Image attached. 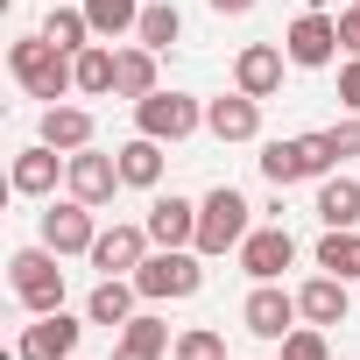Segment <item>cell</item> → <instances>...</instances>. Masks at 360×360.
Listing matches in <instances>:
<instances>
[{"instance_id":"cell-1","label":"cell","mask_w":360,"mask_h":360,"mask_svg":"<svg viewBox=\"0 0 360 360\" xmlns=\"http://www.w3.org/2000/svg\"><path fill=\"white\" fill-rule=\"evenodd\" d=\"M8 71H15V85H22L29 99H43V106H57V99H71V92H78V57H64L43 29H36V36H22V43L8 50Z\"/></svg>"},{"instance_id":"cell-2","label":"cell","mask_w":360,"mask_h":360,"mask_svg":"<svg viewBox=\"0 0 360 360\" xmlns=\"http://www.w3.org/2000/svg\"><path fill=\"white\" fill-rule=\"evenodd\" d=\"M255 233V205L233 191V184H212L198 198V255L219 262V255H240V240Z\"/></svg>"},{"instance_id":"cell-3","label":"cell","mask_w":360,"mask_h":360,"mask_svg":"<svg viewBox=\"0 0 360 360\" xmlns=\"http://www.w3.org/2000/svg\"><path fill=\"white\" fill-rule=\"evenodd\" d=\"M134 290H141L148 304L198 297V290H205V255H198V248H155V255L134 269Z\"/></svg>"},{"instance_id":"cell-4","label":"cell","mask_w":360,"mask_h":360,"mask_svg":"<svg viewBox=\"0 0 360 360\" xmlns=\"http://www.w3.org/2000/svg\"><path fill=\"white\" fill-rule=\"evenodd\" d=\"M57 262H64V255L43 248V240L8 255V283H15L22 311H36V318H43V311H64V269H57Z\"/></svg>"},{"instance_id":"cell-5","label":"cell","mask_w":360,"mask_h":360,"mask_svg":"<svg viewBox=\"0 0 360 360\" xmlns=\"http://www.w3.org/2000/svg\"><path fill=\"white\" fill-rule=\"evenodd\" d=\"M198 127H205V106H198L191 92H162V85H155L148 99H134V134H155L162 148H169V141H191Z\"/></svg>"},{"instance_id":"cell-6","label":"cell","mask_w":360,"mask_h":360,"mask_svg":"<svg viewBox=\"0 0 360 360\" xmlns=\"http://www.w3.org/2000/svg\"><path fill=\"white\" fill-rule=\"evenodd\" d=\"M297 290H283V283H255L248 290V304H240V325L255 332V339H269V346H283L290 332H297Z\"/></svg>"},{"instance_id":"cell-7","label":"cell","mask_w":360,"mask_h":360,"mask_svg":"<svg viewBox=\"0 0 360 360\" xmlns=\"http://www.w3.org/2000/svg\"><path fill=\"white\" fill-rule=\"evenodd\" d=\"M92 318H71V311H43L36 325H22L15 339V360H78V339H85Z\"/></svg>"},{"instance_id":"cell-8","label":"cell","mask_w":360,"mask_h":360,"mask_svg":"<svg viewBox=\"0 0 360 360\" xmlns=\"http://www.w3.org/2000/svg\"><path fill=\"white\" fill-rule=\"evenodd\" d=\"M283 50H290V64H297V71H325V64L339 57V22H332L325 8H304V15L290 22Z\"/></svg>"},{"instance_id":"cell-9","label":"cell","mask_w":360,"mask_h":360,"mask_svg":"<svg viewBox=\"0 0 360 360\" xmlns=\"http://www.w3.org/2000/svg\"><path fill=\"white\" fill-rule=\"evenodd\" d=\"M92 240H99V219H92L85 198H50V205H43V248H57V255H92Z\"/></svg>"},{"instance_id":"cell-10","label":"cell","mask_w":360,"mask_h":360,"mask_svg":"<svg viewBox=\"0 0 360 360\" xmlns=\"http://www.w3.org/2000/svg\"><path fill=\"white\" fill-rule=\"evenodd\" d=\"M64 191H71V198H85L92 212H99V205H113V191H120V155H106V148H78V155H71V169H64Z\"/></svg>"},{"instance_id":"cell-11","label":"cell","mask_w":360,"mask_h":360,"mask_svg":"<svg viewBox=\"0 0 360 360\" xmlns=\"http://www.w3.org/2000/svg\"><path fill=\"white\" fill-rule=\"evenodd\" d=\"M148 248H155L148 226H99V240H92L85 262H92L99 276H134V269L148 262Z\"/></svg>"},{"instance_id":"cell-12","label":"cell","mask_w":360,"mask_h":360,"mask_svg":"<svg viewBox=\"0 0 360 360\" xmlns=\"http://www.w3.org/2000/svg\"><path fill=\"white\" fill-rule=\"evenodd\" d=\"M290 262H297V240H290L283 219H276V226H255V233L240 240V269H248L255 283H283Z\"/></svg>"},{"instance_id":"cell-13","label":"cell","mask_w":360,"mask_h":360,"mask_svg":"<svg viewBox=\"0 0 360 360\" xmlns=\"http://www.w3.org/2000/svg\"><path fill=\"white\" fill-rule=\"evenodd\" d=\"M283 64H290L283 43H248V50L233 57V85H240L248 99H276V92H283Z\"/></svg>"},{"instance_id":"cell-14","label":"cell","mask_w":360,"mask_h":360,"mask_svg":"<svg viewBox=\"0 0 360 360\" xmlns=\"http://www.w3.org/2000/svg\"><path fill=\"white\" fill-rule=\"evenodd\" d=\"M205 134L212 141H255L262 134V99H248L240 85L219 92V99H205Z\"/></svg>"},{"instance_id":"cell-15","label":"cell","mask_w":360,"mask_h":360,"mask_svg":"<svg viewBox=\"0 0 360 360\" xmlns=\"http://www.w3.org/2000/svg\"><path fill=\"white\" fill-rule=\"evenodd\" d=\"M64 169H71V155L50 148V141H36V148L15 155V176H8V184H15V198H57V176H64Z\"/></svg>"},{"instance_id":"cell-16","label":"cell","mask_w":360,"mask_h":360,"mask_svg":"<svg viewBox=\"0 0 360 360\" xmlns=\"http://www.w3.org/2000/svg\"><path fill=\"white\" fill-rule=\"evenodd\" d=\"M141 226H148V240H155V248H198V205H191V198H176V191H169V198H155Z\"/></svg>"},{"instance_id":"cell-17","label":"cell","mask_w":360,"mask_h":360,"mask_svg":"<svg viewBox=\"0 0 360 360\" xmlns=\"http://www.w3.org/2000/svg\"><path fill=\"white\" fill-rule=\"evenodd\" d=\"M297 311H304V325H346V311H353V297H346V283L339 276H311L304 290H297Z\"/></svg>"},{"instance_id":"cell-18","label":"cell","mask_w":360,"mask_h":360,"mask_svg":"<svg viewBox=\"0 0 360 360\" xmlns=\"http://www.w3.org/2000/svg\"><path fill=\"white\" fill-rule=\"evenodd\" d=\"M113 155H120V184H127V191H155V184H162V141H155V134H134V141H120Z\"/></svg>"},{"instance_id":"cell-19","label":"cell","mask_w":360,"mask_h":360,"mask_svg":"<svg viewBox=\"0 0 360 360\" xmlns=\"http://www.w3.org/2000/svg\"><path fill=\"white\" fill-rule=\"evenodd\" d=\"M36 141H50V148H64V155H78V148H92V113L85 106H43V134Z\"/></svg>"},{"instance_id":"cell-20","label":"cell","mask_w":360,"mask_h":360,"mask_svg":"<svg viewBox=\"0 0 360 360\" xmlns=\"http://www.w3.org/2000/svg\"><path fill=\"white\" fill-rule=\"evenodd\" d=\"M134 297H141V290H134V276H99V290L85 297V318L113 332V325H127V318H134Z\"/></svg>"},{"instance_id":"cell-21","label":"cell","mask_w":360,"mask_h":360,"mask_svg":"<svg viewBox=\"0 0 360 360\" xmlns=\"http://www.w3.org/2000/svg\"><path fill=\"white\" fill-rule=\"evenodd\" d=\"M318 219L325 226H360V176H346V169L318 176Z\"/></svg>"},{"instance_id":"cell-22","label":"cell","mask_w":360,"mask_h":360,"mask_svg":"<svg viewBox=\"0 0 360 360\" xmlns=\"http://www.w3.org/2000/svg\"><path fill=\"white\" fill-rule=\"evenodd\" d=\"M43 36L64 50V57H78V50H92L99 36H92V15H85V0H78V8H64V0H57V8L43 15Z\"/></svg>"},{"instance_id":"cell-23","label":"cell","mask_w":360,"mask_h":360,"mask_svg":"<svg viewBox=\"0 0 360 360\" xmlns=\"http://www.w3.org/2000/svg\"><path fill=\"white\" fill-rule=\"evenodd\" d=\"M113 85H120V50H113V43L78 50V92H85V99H113Z\"/></svg>"},{"instance_id":"cell-24","label":"cell","mask_w":360,"mask_h":360,"mask_svg":"<svg viewBox=\"0 0 360 360\" xmlns=\"http://www.w3.org/2000/svg\"><path fill=\"white\" fill-rule=\"evenodd\" d=\"M318 269L339 283H360V226H325L318 240Z\"/></svg>"},{"instance_id":"cell-25","label":"cell","mask_w":360,"mask_h":360,"mask_svg":"<svg viewBox=\"0 0 360 360\" xmlns=\"http://www.w3.org/2000/svg\"><path fill=\"white\" fill-rule=\"evenodd\" d=\"M262 176L276 191H290V184H304L311 176V162H304V141L290 134V141H262Z\"/></svg>"},{"instance_id":"cell-26","label":"cell","mask_w":360,"mask_h":360,"mask_svg":"<svg viewBox=\"0 0 360 360\" xmlns=\"http://www.w3.org/2000/svg\"><path fill=\"white\" fill-rule=\"evenodd\" d=\"M85 15H92V36L99 43H120L141 29V0H85Z\"/></svg>"},{"instance_id":"cell-27","label":"cell","mask_w":360,"mask_h":360,"mask_svg":"<svg viewBox=\"0 0 360 360\" xmlns=\"http://www.w3.org/2000/svg\"><path fill=\"white\" fill-rule=\"evenodd\" d=\"M176 36H184V15H176L169 0H148V8H141V29H134V43H148V50L162 57V50H176Z\"/></svg>"},{"instance_id":"cell-28","label":"cell","mask_w":360,"mask_h":360,"mask_svg":"<svg viewBox=\"0 0 360 360\" xmlns=\"http://www.w3.org/2000/svg\"><path fill=\"white\" fill-rule=\"evenodd\" d=\"M148 92H155V50L134 43V50H120V85H113V99H148Z\"/></svg>"},{"instance_id":"cell-29","label":"cell","mask_w":360,"mask_h":360,"mask_svg":"<svg viewBox=\"0 0 360 360\" xmlns=\"http://www.w3.org/2000/svg\"><path fill=\"white\" fill-rule=\"evenodd\" d=\"M120 346H141V353H169L176 339H169V325H162L155 311H134V318L120 325Z\"/></svg>"},{"instance_id":"cell-30","label":"cell","mask_w":360,"mask_h":360,"mask_svg":"<svg viewBox=\"0 0 360 360\" xmlns=\"http://www.w3.org/2000/svg\"><path fill=\"white\" fill-rule=\"evenodd\" d=\"M169 360H226V332H212V325H191V332H176Z\"/></svg>"},{"instance_id":"cell-31","label":"cell","mask_w":360,"mask_h":360,"mask_svg":"<svg viewBox=\"0 0 360 360\" xmlns=\"http://www.w3.org/2000/svg\"><path fill=\"white\" fill-rule=\"evenodd\" d=\"M283 360H332V346H325V325H297V332L283 339Z\"/></svg>"},{"instance_id":"cell-32","label":"cell","mask_w":360,"mask_h":360,"mask_svg":"<svg viewBox=\"0 0 360 360\" xmlns=\"http://www.w3.org/2000/svg\"><path fill=\"white\" fill-rule=\"evenodd\" d=\"M304 141V162H311V176H332L339 169V148H332V127H318V134H297Z\"/></svg>"},{"instance_id":"cell-33","label":"cell","mask_w":360,"mask_h":360,"mask_svg":"<svg viewBox=\"0 0 360 360\" xmlns=\"http://www.w3.org/2000/svg\"><path fill=\"white\" fill-rule=\"evenodd\" d=\"M339 106H346V113H360V57H346V64H339Z\"/></svg>"},{"instance_id":"cell-34","label":"cell","mask_w":360,"mask_h":360,"mask_svg":"<svg viewBox=\"0 0 360 360\" xmlns=\"http://www.w3.org/2000/svg\"><path fill=\"white\" fill-rule=\"evenodd\" d=\"M332 148H339V162H346V155H360V113H346V120L332 127Z\"/></svg>"},{"instance_id":"cell-35","label":"cell","mask_w":360,"mask_h":360,"mask_svg":"<svg viewBox=\"0 0 360 360\" xmlns=\"http://www.w3.org/2000/svg\"><path fill=\"white\" fill-rule=\"evenodd\" d=\"M339 57H360V15L339 8Z\"/></svg>"},{"instance_id":"cell-36","label":"cell","mask_w":360,"mask_h":360,"mask_svg":"<svg viewBox=\"0 0 360 360\" xmlns=\"http://www.w3.org/2000/svg\"><path fill=\"white\" fill-rule=\"evenodd\" d=\"M212 15H255V0H205Z\"/></svg>"},{"instance_id":"cell-37","label":"cell","mask_w":360,"mask_h":360,"mask_svg":"<svg viewBox=\"0 0 360 360\" xmlns=\"http://www.w3.org/2000/svg\"><path fill=\"white\" fill-rule=\"evenodd\" d=\"M113 360H162V353H141V346H113Z\"/></svg>"},{"instance_id":"cell-38","label":"cell","mask_w":360,"mask_h":360,"mask_svg":"<svg viewBox=\"0 0 360 360\" xmlns=\"http://www.w3.org/2000/svg\"><path fill=\"white\" fill-rule=\"evenodd\" d=\"M346 8H353V15H360V0H346Z\"/></svg>"},{"instance_id":"cell-39","label":"cell","mask_w":360,"mask_h":360,"mask_svg":"<svg viewBox=\"0 0 360 360\" xmlns=\"http://www.w3.org/2000/svg\"><path fill=\"white\" fill-rule=\"evenodd\" d=\"M276 360H283V353H276Z\"/></svg>"}]
</instances>
